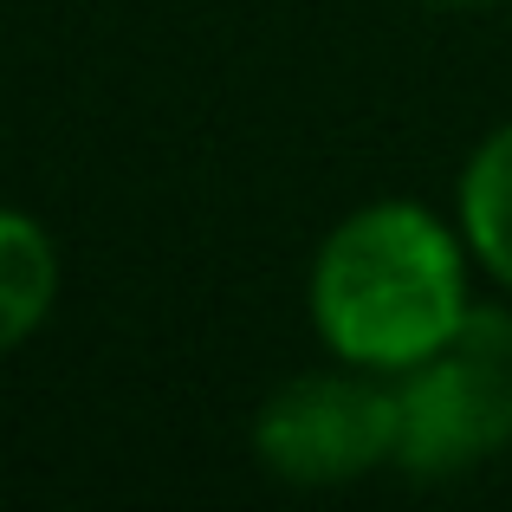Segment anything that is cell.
<instances>
[{
    "instance_id": "obj_1",
    "label": "cell",
    "mask_w": 512,
    "mask_h": 512,
    "mask_svg": "<svg viewBox=\"0 0 512 512\" xmlns=\"http://www.w3.org/2000/svg\"><path fill=\"white\" fill-rule=\"evenodd\" d=\"M467 318V234L415 201H370L318 247L312 325L350 370L402 376L461 338Z\"/></svg>"
},
{
    "instance_id": "obj_2",
    "label": "cell",
    "mask_w": 512,
    "mask_h": 512,
    "mask_svg": "<svg viewBox=\"0 0 512 512\" xmlns=\"http://www.w3.org/2000/svg\"><path fill=\"white\" fill-rule=\"evenodd\" d=\"M512 441V325L474 312L461 338L402 370L396 461L422 480H448Z\"/></svg>"
},
{
    "instance_id": "obj_3",
    "label": "cell",
    "mask_w": 512,
    "mask_h": 512,
    "mask_svg": "<svg viewBox=\"0 0 512 512\" xmlns=\"http://www.w3.org/2000/svg\"><path fill=\"white\" fill-rule=\"evenodd\" d=\"M253 448L292 487H344L396 461V389L357 376H299L260 409Z\"/></svg>"
},
{
    "instance_id": "obj_4",
    "label": "cell",
    "mask_w": 512,
    "mask_h": 512,
    "mask_svg": "<svg viewBox=\"0 0 512 512\" xmlns=\"http://www.w3.org/2000/svg\"><path fill=\"white\" fill-rule=\"evenodd\" d=\"M59 305V247L20 208H0V357L20 350Z\"/></svg>"
},
{
    "instance_id": "obj_5",
    "label": "cell",
    "mask_w": 512,
    "mask_h": 512,
    "mask_svg": "<svg viewBox=\"0 0 512 512\" xmlns=\"http://www.w3.org/2000/svg\"><path fill=\"white\" fill-rule=\"evenodd\" d=\"M461 234L474 260L512 292V124L493 130L461 169Z\"/></svg>"
},
{
    "instance_id": "obj_6",
    "label": "cell",
    "mask_w": 512,
    "mask_h": 512,
    "mask_svg": "<svg viewBox=\"0 0 512 512\" xmlns=\"http://www.w3.org/2000/svg\"><path fill=\"white\" fill-rule=\"evenodd\" d=\"M441 7H493V0H441Z\"/></svg>"
}]
</instances>
